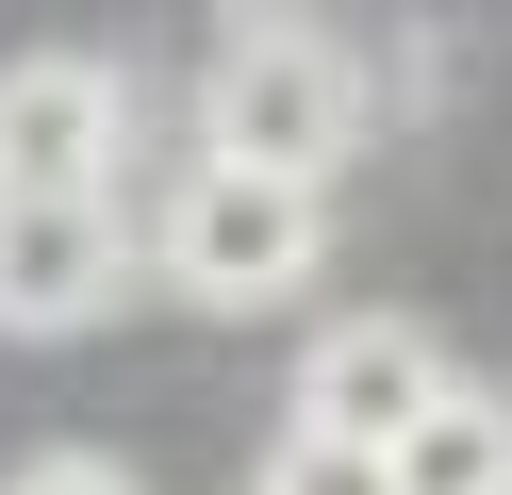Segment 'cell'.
<instances>
[{
	"label": "cell",
	"mask_w": 512,
	"mask_h": 495,
	"mask_svg": "<svg viewBox=\"0 0 512 495\" xmlns=\"http://www.w3.org/2000/svg\"><path fill=\"white\" fill-rule=\"evenodd\" d=\"M133 281L116 198H0V330H83Z\"/></svg>",
	"instance_id": "5"
},
{
	"label": "cell",
	"mask_w": 512,
	"mask_h": 495,
	"mask_svg": "<svg viewBox=\"0 0 512 495\" xmlns=\"http://www.w3.org/2000/svg\"><path fill=\"white\" fill-rule=\"evenodd\" d=\"M446 380H463V363H446L413 314H331V330L298 347V429H331V446H380V462H397L413 413H430Z\"/></svg>",
	"instance_id": "4"
},
{
	"label": "cell",
	"mask_w": 512,
	"mask_h": 495,
	"mask_svg": "<svg viewBox=\"0 0 512 495\" xmlns=\"http://www.w3.org/2000/svg\"><path fill=\"white\" fill-rule=\"evenodd\" d=\"M199 132L232 165H265V182H331V165L364 149V66L314 17H232L215 66H199Z\"/></svg>",
	"instance_id": "1"
},
{
	"label": "cell",
	"mask_w": 512,
	"mask_h": 495,
	"mask_svg": "<svg viewBox=\"0 0 512 495\" xmlns=\"http://www.w3.org/2000/svg\"><path fill=\"white\" fill-rule=\"evenodd\" d=\"M0 495H149V479H133L116 446H34V462H17Z\"/></svg>",
	"instance_id": "8"
},
{
	"label": "cell",
	"mask_w": 512,
	"mask_h": 495,
	"mask_svg": "<svg viewBox=\"0 0 512 495\" xmlns=\"http://www.w3.org/2000/svg\"><path fill=\"white\" fill-rule=\"evenodd\" d=\"M116 165H133V83L100 50L0 66V198H116Z\"/></svg>",
	"instance_id": "3"
},
{
	"label": "cell",
	"mask_w": 512,
	"mask_h": 495,
	"mask_svg": "<svg viewBox=\"0 0 512 495\" xmlns=\"http://www.w3.org/2000/svg\"><path fill=\"white\" fill-rule=\"evenodd\" d=\"M166 281L199 297V314H281V297H314V182H265V165H232V149H199L166 182Z\"/></svg>",
	"instance_id": "2"
},
{
	"label": "cell",
	"mask_w": 512,
	"mask_h": 495,
	"mask_svg": "<svg viewBox=\"0 0 512 495\" xmlns=\"http://www.w3.org/2000/svg\"><path fill=\"white\" fill-rule=\"evenodd\" d=\"M397 495H512V396L496 380H446L397 446Z\"/></svg>",
	"instance_id": "6"
},
{
	"label": "cell",
	"mask_w": 512,
	"mask_h": 495,
	"mask_svg": "<svg viewBox=\"0 0 512 495\" xmlns=\"http://www.w3.org/2000/svg\"><path fill=\"white\" fill-rule=\"evenodd\" d=\"M248 495H397V462H380V446H331V429H281V446L248 462Z\"/></svg>",
	"instance_id": "7"
}]
</instances>
